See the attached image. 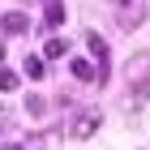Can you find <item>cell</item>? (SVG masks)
I'll list each match as a JSON object with an SVG mask.
<instances>
[{
	"instance_id": "1",
	"label": "cell",
	"mask_w": 150,
	"mask_h": 150,
	"mask_svg": "<svg viewBox=\"0 0 150 150\" xmlns=\"http://www.w3.org/2000/svg\"><path fill=\"white\" fill-rule=\"evenodd\" d=\"M116 4V22H120V30H137L142 17H146V0H112Z\"/></svg>"
},
{
	"instance_id": "2",
	"label": "cell",
	"mask_w": 150,
	"mask_h": 150,
	"mask_svg": "<svg viewBox=\"0 0 150 150\" xmlns=\"http://www.w3.org/2000/svg\"><path fill=\"white\" fill-rule=\"evenodd\" d=\"M125 77L133 90H150V52H142V56H133L125 64Z\"/></svg>"
},
{
	"instance_id": "3",
	"label": "cell",
	"mask_w": 150,
	"mask_h": 150,
	"mask_svg": "<svg viewBox=\"0 0 150 150\" xmlns=\"http://www.w3.org/2000/svg\"><path fill=\"white\" fill-rule=\"evenodd\" d=\"M99 120H103L99 112H81L77 120H73V137H90L94 129H99Z\"/></svg>"
},
{
	"instance_id": "4",
	"label": "cell",
	"mask_w": 150,
	"mask_h": 150,
	"mask_svg": "<svg viewBox=\"0 0 150 150\" xmlns=\"http://www.w3.org/2000/svg\"><path fill=\"white\" fill-rule=\"evenodd\" d=\"M56 26H64V4H60V0H47V9H43V30H56Z\"/></svg>"
},
{
	"instance_id": "5",
	"label": "cell",
	"mask_w": 150,
	"mask_h": 150,
	"mask_svg": "<svg viewBox=\"0 0 150 150\" xmlns=\"http://www.w3.org/2000/svg\"><path fill=\"white\" fill-rule=\"evenodd\" d=\"M26 26L30 22H26L22 13H4V17H0V30H4V35H26Z\"/></svg>"
},
{
	"instance_id": "6",
	"label": "cell",
	"mask_w": 150,
	"mask_h": 150,
	"mask_svg": "<svg viewBox=\"0 0 150 150\" xmlns=\"http://www.w3.org/2000/svg\"><path fill=\"white\" fill-rule=\"evenodd\" d=\"M43 56H52V60L69 56V43H64V39H47V43H43Z\"/></svg>"
},
{
	"instance_id": "7",
	"label": "cell",
	"mask_w": 150,
	"mask_h": 150,
	"mask_svg": "<svg viewBox=\"0 0 150 150\" xmlns=\"http://www.w3.org/2000/svg\"><path fill=\"white\" fill-rule=\"evenodd\" d=\"M69 69H73V77H81V81L94 77V64H86V60H69Z\"/></svg>"
},
{
	"instance_id": "8",
	"label": "cell",
	"mask_w": 150,
	"mask_h": 150,
	"mask_svg": "<svg viewBox=\"0 0 150 150\" xmlns=\"http://www.w3.org/2000/svg\"><path fill=\"white\" fill-rule=\"evenodd\" d=\"M43 73H47V64H43V60H39V56H26V77H43Z\"/></svg>"
},
{
	"instance_id": "9",
	"label": "cell",
	"mask_w": 150,
	"mask_h": 150,
	"mask_svg": "<svg viewBox=\"0 0 150 150\" xmlns=\"http://www.w3.org/2000/svg\"><path fill=\"white\" fill-rule=\"evenodd\" d=\"M0 90H17V73L13 69H0Z\"/></svg>"
},
{
	"instance_id": "10",
	"label": "cell",
	"mask_w": 150,
	"mask_h": 150,
	"mask_svg": "<svg viewBox=\"0 0 150 150\" xmlns=\"http://www.w3.org/2000/svg\"><path fill=\"white\" fill-rule=\"evenodd\" d=\"M26 112L39 116V112H43V99H39V94H30V99H26Z\"/></svg>"
},
{
	"instance_id": "11",
	"label": "cell",
	"mask_w": 150,
	"mask_h": 150,
	"mask_svg": "<svg viewBox=\"0 0 150 150\" xmlns=\"http://www.w3.org/2000/svg\"><path fill=\"white\" fill-rule=\"evenodd\" d=\"M0 150H26V146H0Z\"/></svg>"
},
{
	"instance_id": "12",
	"label": "cell",
	"mask_w": 150,
	"mask_h": 150,
	"mask_svg": "<svg viewBox=\"0 0 150 150\" xmlns=\"http://www.w3.org/2000/svg\"><path fill=\"white\" fill-rule=\"evenodd\" d=\"M0 60H4V43H0Z\"/></svg>"
},
{
	"instance_id": "13",
	"label": "cell",
	"mask_w": 150,
	"mask_h": 150,
	"mask_svg": "<svg viewBox=\"0 0 150 150\" xmlns=\"http://www.w3.org/2000/svg\"><path fill=\"white\" fill-rule=\"evenodd\" d=\"M0 129H4V125H0Z\"/></svg>"
}]
</instances>
